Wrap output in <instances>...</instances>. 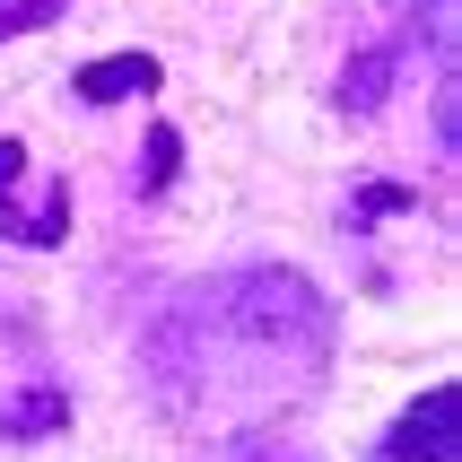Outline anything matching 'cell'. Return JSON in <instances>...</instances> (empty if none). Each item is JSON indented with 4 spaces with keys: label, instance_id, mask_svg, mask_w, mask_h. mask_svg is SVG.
<instances>
[{
    "label": "cell",
    "instance_id": "6da1fadb",
    "mask_svg": "<svg viewBox=\"0 0 462 462\" xmlns=\"http://www.w3.org/2000/svg\"><path fill=\"white\" fill-rule=\"evenodd\" d=\"M227 366H254L245 384H297L306 393L323 366H332V306L306 271H280V262H254V271H227V280L192 288L183 306H166V323L149 332V375L166 402H201V393H227Z\"/></svg>",
    "mask_w": 462,
    "mask_h": 462
},
{
    "label": "cell",
    "instance_id": "7a4b0ae2",
    "mask_svg": "<svg viewBox=\"0 0 462 462\" xmlns=\"http://www.w3.org/2000/svg\"><path fill=\"white\" fill-rule=\"evenodd\" d=\"M0 236L18 245V254H52V245H70V183L44 175L26 140L0 131Z\"/></svg>",
    "mask_w": 462,
    "mask_h": 462
},
{
    "label": "cell",
    "instance_id": "3957f363",
    "mask_svg": "<svg viewBox=\"0 0 462 462\" xmlns=\"http://www.w3.org/2000/svg\"><path fill=\"white\" fill-rule=\"evenodd\" d=\"M454 419H462V393L454 384H428L411 411L393 419L366 462H454Z\"/></svg>",
    "mask_w": 462,
    "mask_h": 462
},
{
    "label": "cell",
    "instance_id": "277c9868",
    "mask_svg": "<svg viewBox=\"0 0 462 462\" xmlns=\"http://www.w3.org/2000/svg\"><path fill=\"white\" fill-rule=\"evenodd\" d=\"M70 428V393L52 384V375H26V384L0 393V445H44Z\"/></svg>",
    "mask_w": 462,
    "mask_h": 462
},
{
    "label": "cell",
    "instance_id": "5b68a950",
    "mask_svg": "<svg viewBox=\"0 0 462 462\" xmlns=\"http://www.w3.org/2000/svg\"><path fill=\"white\" fill-rule=\"evenodd\" d=\"M157 88H166L157 52H105V61H79L70 70L79 105H131V97H157Z\"/></svg>",
    "mask_w": 462,
    "mask_h": 462
},
{
    "label": "cell",
    "instance_id": "8992f818",
    "mask_svg": "<svg viewBox=\"0 0 462 462\" xmlns=\"http://www.w3.org/2000/svg\"><path fill=\"white\" fill-rule=\"evenodd\" d=\"M393 70H402V44H366L358 61L340 70V105H349V114H375L384 88H393Z\"/></svg>",
    "mask_w": 462,
    "mask_h": 462
},
{
    "label": "cell",
    "instance_id": "52a82bcc",
    "mask_svg": "<svg viewBox=\"0 0 462 462\" xmlns=\"http://www.w3.org/2000/svg\"><path fill=\"white\" fill-rule=\"evenodd\" d=\"M175 166H183V131L175 123H149V157H140V192H166V183H175Z\"/></svg>",
    "mask_w": 462,
    "mask_h": 462
},
{
    "label": "cell",
    "instance_id": "ba28073f",
    "mask_svg": "<svg viewBox=\"0 0 462 462\" xmlns=\"http://www.w3.org/2000/svg\"><path fill=\"white\" fill-rule=\"evenodd\" d=\"M61 9H70V0H0V44H9V35H35V26H52Z\"/></svg>",
    "mask_w": 462,
    "mask_h": 462
},
{
    "label": "cell",
    "instance_id": "9c48e42d",
    "mask_svg": "<svg viewBox=\"0 0 462 462\" xmlns=\"http://www.w3.org/2000/svg\"><path fill=\"white\" fill-rule=\"evenodd\" d=\"M227 462H314L306 445H280V437H245V445H227Z\"/></svg>",
    "mask_w": 462,
    "mask_h": 462
}]
</instances>
